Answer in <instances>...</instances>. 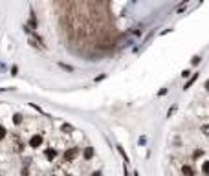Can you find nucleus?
<instances>
[{"mask_svg":"<svg viewBox=\"0 0 209 176\" xmlns=\"http://www.w3.org/2000/svg\"><path fill=\"white\" fill-rule=\"evenodd\" d=\"M83 156H84V160H90V158L94 156V149H92V147H86L84 152H83Z\"/></svg>","mask_w":209,"mask_h":176,"instance_id":"nucleus-6","label":"nucleus"},{"mask_svg":"<svg viewBox=\"0 0 209 176\" xmlns=\"http://www.w3.org/2000/svg\"><path fill=\"white\" fill-rule=\"evenodd\" d=\"M202 134H209V125H202Z\"/></svg>","mask_w":209,"mask_h":176,"instance_id":"nucleus-13","label":"nucleus"},{"mask_svg":"<svg viewBox=\"0 0 209 176\" xmlns=\"http://www.w3.org/2000/svg\"><path fill=\"white\" fill-rule=\"evenodd\" d=\"M61 130H62V132H66V134H70V132H73V127H72V125H68V123H64V125H61Z\"/></svg>","mask_w":209,"mask_h":176,"instance_id":"nucleus-7","label":"nucleus"},{"mask_svg":"<svg viewBox=\"0 0 209 176\" xmlns=\"http://www.w3.org/2000/svg\"><path fill=\"white\" fill-rule=\"evenodd\" d=\"M46 156H48V160H55L57 151H55V149H48V151H46Z\"/></svg>","mask_w":209,"mask_h":176,"instance_id":"nucleus-8","label":"nucleus"},{"mask_svg":"<svg viewBox=\"0 0 209 176\" xmlns=\"http://www.w3.org/2000/svg\"><path fill=\"white\" fill-rule=\"evenodd\" d=\"M204 86H206V90H207V92H209V79H207V81H206V84H204Z\"/></svg>","mask_w":209,"mask_h":176,"instance_id":"nucleus-19","label":"nucleus"},{"mask_svg":"<svg viewBox=\"0 0 209 176\" xmlns=\"http://www.w3.org/2000/svg\"><path fill=\"white\" fill-rule=\"evenodd\" d=\"M6 90H11V88H0V92H6Z\"/></svg>","mask_w":209,"mask_h":176,"instance_id":"nucleus-20","label":"nucleus"},{"mask_svg":"<svg viewBox=\"0 0 209 176\" xmlns=\"http://www.w3.org/2000/svg\"><path fill=\"white\" fill-rule=\"evenodd\" d=\"M13 123H15V125H20V123H22V114H15V116H13Z\"/></svg>","mask_w":209,"mask_h":176,"instance_id":"nucleus-10","label":"nucleus"},{"mask_svg":"<svg viewBox=\"0 0 209 176\" xmlns=\"http://www.w3.org/2000/svg\"><path fill=\"white\" fill-rule=\"evenodd\" d=\"M182 174L184 176H195V169L191 165H182Z\"/></svg>","mask_w":209,"mask_h":176,"instance_id":"nucleus-3","label":"nucleus"},{"mask_svg":"<svg viewBox=\"0 0 209 176\" xmlns=\"http://www.w3.org/2000/svg\"><path fill=\"white\" fill-rule=\"evenodd\" d=\"M42 141H44V140H42V136H40V134H35V136H31V138H29V147L39 149V147L42 145Z\"/></svg>","mask_w":209,"mask_h":176,"instance_id":"nucleus-2","label":"nucleus"},{"mask_svg":"<svg viewBox=\"0 0 209 176\" xmlns=\"http://www.w3.org/2000/svg\"><path fill=\"white\" fill-rule=\"evenodd\" d=\"M4 138H6V129L0 125V140H4Z\"/></svg>","mask_w":209,"mask_h":176,"instance_id":"nucleus-14","label":"nucleus"},{"mask_svg":"<svg viewBox=\"0 0 209 176\" xmlns=\"http://www.w3.org/2000/svg\"><path fill=\"white\" fill-rule=\"evenodd\" d=\"M189 75H191V72H189V70H184V72H182V77H189Z\"/></svg>","mask_w":209,"mask_h":176,"instance_id":"nucleus-16","label":"nucleus"},{"mask_svg":"<svg viewBox=\"0 0 209 176\" xmlns=\"http://www.w3.org/2000/svg\"><path fill=\"white\" fill-rule=\"evenodd\" d=\"M202 173L206 176H209V160H206V162L202 163Z\"/></svg>","mask_w":209,"mask_h":176,"instance_id":"nucleus-9","label":"nucleus"},{"mask_svg":"<svg viewBox=\"0 0 209 176\" xmlns=\"http://www.w3.org/2000/svg\"><path fill=\"white\" fill-rule=\"evenodd\" d=\"M165 94H167V88H163V90H160V92H158V95H165Z\"/></svg>","mask_w":209,"mask_h":176,"instance_id":"nucleus-17","label":"nucleus"},{"mask_svg":"<svg viewBox=\"0 0 209 176\" xmlns=\"http://www.w3.org/2000/svg\"><path fill=\"white\" fill-rule=\"evenodd\" d=\"M59 66H61V68H64V70H68V72H73V68H72V66H68V64H64V62H59Z\"/></svg>","mask_w":209,"mask_h":176,"instance_id":"nucleus-12","label":"nucleus"},{"mask_svg":"<svg viewBox=\"0 0 209 176\" xmlns=\"http://www.w3.org/2000/svg\"><path fill=\"white\" fill-rule=\"evenodd\" d=\"M17 73H18V68H17V66H13V68H11V75H17Z\"/></svg>","mask_w":209,"mask_h":176,"instance_id":"nucleus-15","label":"nucleus"},{"mask_svg":"<svg viewBox=\"0 0 209 176\" xmlns=\"http://www.w3.org/2000/svg\"><path fill=\"white\" fill-rule=\"evenodd\" d=\"M116 149H118V152L121 154V158H123V162H125V163H129V156H127V152H125V149H123L121 145H118Z\"/></svg>","mask_w":209,"mask_h":176,"instance_id":"nucleus-5","label":"nucleus"},{"mask_svg":"<svg viewBox=\"0 0 209 176\" xmlns=\"http://www.w3.org/2000/svg\"><path fill=\"white\" fill-rule=\"evenodd\" d=\"M92 176H103V173H101V171H94V173H92Z\"/></svg>","mask_w":209,"mask_h":176,"instance_id":"nucleus-18","label":"nucleus"},{"mask_svg":"<svg viewBox=\"0 0 209 176\" xmlns=\"http://www.w3.org/2000/svg\"><path fill=\"white\" fill-rule=\"evenodd\" d=\"M200 61H202V57H200V55H196V57H193V59H191V62H193L195 66H196V64H198Z\"/></svg>","mask_w":209,"mask_h":176,"instance_id":"nucleus-11","label":"nucleus"},{"mask_svg":"<svg viewBox=\"0 0 209 176\" xmlns=\"http://www.w3.org/2000/svg\"><path fill=\"white\" fill-rule=\"evenodd\" d=\"M196 79H198V73H195V75H193V77H191V79H189V81H187V83L184 84V90H187V88H191V86H193V84L196 83Z\"/></svg>","mask_w":209,"mask_h":176,"instance_id":"nucleus-4","label":"nucleus"},{"mask_svg":"<svg viewBox=\"0 0 209 176\" xmlns=\"http://www.w3.org/2000/svg\"><path fill=\"white\" fill-rule=\"evenodd\" d=\"M77 154H79V149L77 147H70V149H66V152H64V162H73L75 158H77Z\"/></svg>","mask_w":209,"mask_h":176,"instance_id":"nucleus-1","label":"nucleus"}]
</instances>
